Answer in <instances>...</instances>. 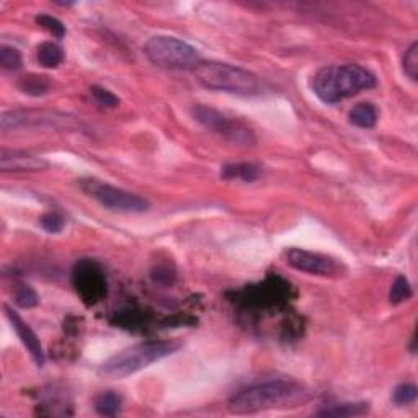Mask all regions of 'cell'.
I'll return each mask as SVG.
<instances>
[{"mask_svg": "<svg viewBox=\"0 0 418 418\" xmlns=\"http://www.w3.org/2000/svg\"><path fill=\"white\" fill-rule=\"evenodd\" d=\"M307 398L302 384L293 379H273L240 389L229 401V410L237 415L256 413L272 408L294 407Z\"/></svg>", "mask_w": 418, "mask_h": 418, "instance_id": "1", "label": "cell"}, {"mask_svg": "<svg viewBox=\"0 0 418 418\" xmlns=\"http://www.w3.org/2000/svg\"><path fill=\"white\" fill-rule=\"evenodd\" d=\"M376 77L356 64L327 65L312 79V90L324 103H339L361 90L373 88Z\"/></svg>", "mask_w": 418, "mask_h": 418, "instance_id": "2", "label": "cell"}, {"mask_svg": "<svg viewBox=\"0 0 418 418\" xmlns=\"http://www.w3.org/2000/svg\"><path fill=\"white\" fill-rule=\"evenodd\" d=\"M180 348L173 341H144L113 355L100 366V374L108 379H125L152 363L167 358Z\"/></svg>", "mask_w": 418, "mask_h": 418, "instance_id": "3", "label": "cell"}, {"mask_svg": "<svg viewBox=\"0 0 418 418\" xmlns=\"http://www.w3.org/2000/svg\"><path fill=\"white\" fill-rule=\"evenodd\" d=\"M198 82L206 88L237 95H255L260 92V79L254 72L216 61H199L193 69Z\"/></svg>", "mask_w": 418, "mask_h": 418, "instance_id": "4", "label": "cell"}, {"mask_svg": "<svg viewBox=\"0 0 418 418\" xmlns=\"http://www.w3.org/2000/svg\"><path fill=\"white\" fill-rule=\"evenodd\" d=\"M144 54L157 68L188 70L199 64L198 51L192 45L173 36H152L146 41Z\"/></svg>", "mask_w": 418, "mask_h": 418, "instance_id": "5", "label": "cell"}, {"mask_svg": "<svg viewBox=\"0 0 418 418\" xmlns=\"http://www.w3.org/2000/svg\"><path fill=\"white\" fill-rule=\"evenodd\" d=\"M84 193L98 201L102 206L120 212H144L150 208L149 201L141 194L116 188L110 183L100 182L95 178H85L79 182Z\"/></svg>", "mask_w": 418, "mask_h": 418, "instance_id": "6", "label": "cell"}, {"mask_svg": "<svg viewBox=\"0 0 418 418\" xmlns=\"http://www.w3.org/2000/svg\"><path fill=\"white\" fill-rule=\"evenodd\" d=\"M193 116L204 127L217 132L224 139L235 142V144L251 146L255 142V136L250 127L242 125L237 120H231V118L222 115L221 111L215 110V108H209L206 104H196L193 108Z\"/></svg>", "mask_w": 418, "mask_h": 418, "instance_id": "7", "label": "cell"}, {"mask_svg": "<svg viewBox=\"0 0 418 418\" xmlns=\"http://www.w3.org/2000/svg\"><path fill=\"white\" fill-rule=\"evenodd\" d=\"M72 283L87 306H93L107 296V278L102 267L92 260H80L75 263Z\"/></svg>", "mask_w": 418, "mask_h": 418, "instance_id": "8", "label": "cell"}, {"mask_svg": "<svg viewBox=\"0 0 418 418\" xmlns=\"http://www.w3.org/2000/svg\"><path fill=\"white\" fill-rule=\"evenodd\" d=\"M0 126L3 131L20 130V127H52V130H68L74 126V120L63 113L52 111H6L0 118Z\"/></svg>", "mask_w": 418, "mask_h": 418, "instance_id": "9", "label": "cell"}, {"mask_svg": "<svg viewBox=\"0 0 418 418\" xmlns=\"http://www.w3.org/2000/svg\"><path fill=\"white\" fill-rule=\"evenodd\" d=\"M286 263L297 272L319 274V277H335L340 273L341 265L329 255L317 254L302 249H289L284 254Z\"/></svg>", "mask_w": 418, "mask_h": 418, "instance_id": "10", "label": "cell"}, {"mask_svg": "<svg viewBox=\"0 0 418 418\" xmlns=\"http://www.w3.org/2000/svg\"><path fill=\"white\" fill-rule=\"evenodd\" d=\"M0 169L3 172H38L47 169V162L41 157L23 150H10L2 147L0 150Z\"/></svg>", "mask_w": 418, "mask_h": 418, "instance_id": "11", "label": "cell"}, {"mask_svg": "<svg viewBox=\"0 0 418 418\" xmlns=\"http://www.w3.org/2000/svg\"><path fill=\"white\" fill-rule=\"evenodd\" d=\"M3 311H6V316H7L8 322L12 324L13 330L17 332L18 339L22 340V343L25 345V348L30 351L33 361H35L38 366L45 364V353H42L40 339H38L31 327L28 325L26 322L23 320L15 311H13V309L6 306V307H3Z\"/></svg>", "mask_w": 418, "mask_h": 418, "instance_id": "12", "label": "cell"}, {"mask_svg": "<svg viewBox=\"0 0 418 418\" xmlns=\"http://www.w3.org/2000/svg\"><path fill=\"white\" fill-rule=\"evenodd\" d=\"M36 59L40 65L46 69H56L63 64L64 51L63 47L52 41L41 42L36 49Z\"/></svg>", "mask_w": 418, "mask_h": 418, "instance_id": "13", "label": "cell"}, {"mask_svg": "<svg viewBox=\"0 0 418 418\" xmlns=\"http://www.w3.org/2000/svg\"><path fill=\"white\" fill-rule=\"evenodd\" d=\"M378 118L379 115L376 107L368 102L355 104L350 111V121L353 123L355 126L363 127V130H369V127L376 126Z\"/></svg>", "mask_w": 418, "mask_h": 418, "instance_id": "14", "label": "cell"}, {"mask_svg": "<svg viewBox=\"0 0 418 418\" xmlns=\"http://www.w3.org/2000/svg\"><path fill=\"white\" fill-rule=\"evenodd\" d=\"M369 410V403L366 402H348L336 403V405H325L317 412L320 417H358L364 415Z\"/></svg>", "mask_w": 418, "mask_h": 418, "instance_id": "15", "label": "cell"}, {"mask_svg": "<svg viewBox=\"0 0 418 418\" xmlns=\"http://www.w3.org/2000/svg\"><path fill=\"white\" fill-rule=\"evenodd\" d=\"M123 398L115 391H104L95 397V410L102 417H115L121 410Z\"/></svg>", "mask_w": 418, "mask_h": 418, "instance_id": "16", "label": "cell"}, {"mask_svg": "<svg viewBox=\"0 0 418 418\" xmlns=\"http://www.w3.org/2000/svg\"><path fill=\"white\" fill-rule=\"evenodd\" d=\"M18 87L23 93L31 95V97H40L49 92L51 88V80L46 75H38V74H28L25 77L20 79Z\"/></svg>", "mask_w": 418, "mask_h": 418, "instance_id": "17", "label": "cell"}, {"mask_svg": "<svg viewBox=\"0 0 418 418\" xmlns=\"http://www.w3.org/2000/svg\"><path fill=\"white\" fill-rule=\"evenodd\" d=\"M222 178H240L244 182H254L260 177V169L255 167L251 164H234V165H226L222 169L221 173Z\"/></svg>", "mask_w": 418, "mask_h": 418, "instance_id": "18", "label": "cell"}, {"mask_svg": "<svg viewBox=\"0 0 418 418\" xmlns=\"http://www.w3.org/2000/svg\"><path fill=\"white\" fill-rule=\"evenodd\" d=\"M417 396H418V389L415 384H398V386L394 389L392 392V401L396 405H410V403H413L417 401Z\"/></svg>", "mask_w": 418, "mask_h": 418, "instance_id": "19", "label": "cell"}, {"mask_svg": "<svg viewBox=\"0 0 418 418\" xmlns=\"http://www.w3.org/2000/svg\"><path fill=\"white\" fill-rule=\"evenodd\" d=\"M0 65L6 70H18L22 68V54L12 46H0Z\"/></svg>", "mask_w": 418, "mask_h": 418, "instance_id": "20", "label": "cell"}, {"mask_svg": "<svg viewBox=\"0 0 418 418\" xmlns=\"http://www.w3.org/2000/svg\"><path fill=\"white\" fill-rule=\"evenodd\" d=\"M410 297H412V288H410V283H408V279L403 277H397L396 281L392 283L389 301H391V304H401Z\"/></svg>", "mask_w": 418, "mask_h": 418, "instance_id": "21", "label": "cell"}, {"mask_svg": "<svg viewBox=\"0 0 418 418\" xmlns=\"http://www.w3.org/2000/svg\"><path fill=\"white\" fill-rule=\"evenodd\" d=\"M36 23L41 28H45L47 33H51L52 36L58 38V40H63V38L65 36L64 23L61 20H58L56 17L47 15V13H41V15L36 17Z\"/></svg>", "mask_w": 418, "mask_h": 418, "instance_id": "22", "label": "cell"}, {"mask_svg": "<svg viewBox=\"0 0 418 418\" xmlns=\"http://www.w3.org/2000/svg\"><path fill=\"white\" fill-rule=\"evenodd\" d=\"M403 72L413 82H417L418 79V45L412 42V46L408 47L405 56H403Z\"/></svg>", "mask_w": 418, "mask_h": 418, "instance_id": "23", "label": "cell"}, {"mask_svg": "<svg viewBox=\"0 0 418 418\" xmlns=\"http://www.w3.org/2000/svg\"><path fill=\"white\" fill-rule=\"evenodd\" d=\"M90 95H92L95 102L103 108H116L118 104H120V98H118L115 93L100 87V85H93V87L90 88Z\"/></svg>", "mask_w": 418, "mask_h": 418, "instance_id": "24", "label": "cell"}, {"mask_svg": "<svg viewBox=\"0 0 418 418\" xmlns=\"http://www.w3.org/2000/svg\"><path fill=\"white\" fill-rule=\"evenodd\" d=\"M15 304L18 307L23 309H31L36 307L40 304V297H38L36 291L30 286H18L15 289Z\"/></svg>", "mask_w": 418, "mask_h": 418, "instance_id": "25", "label": "cell"}, {"mask_svg": "<svg viewBox=\"0 0 418 418\" xmlns=\"http://www.w3.org/2000/svg\"><path fill=\"white\" fill-rule=\"evenodd\" d=\"M40 226L49 234H58V232L64 229L65 221L59 212H46L40 219Z\"/></svg>", "mask_w": 418, "mask_h": 418, "instance_id": "26", "label": "cell"}, {"mask_svg": "<svg viewBox=\"0 0 418 418\" xmlns=\"http://www.w3.org/2000/svg\"><path fill=\"white\" fill-rule=\"evenodd\" d=\"M152 278H154L157 283L169 284L175 279V273L169 267H157L154 270V273H152Z\"/></svg>", "mask_w": 418, "mask_h": 418, "instance_id": "27", "label": "cell"}]
</instances>
